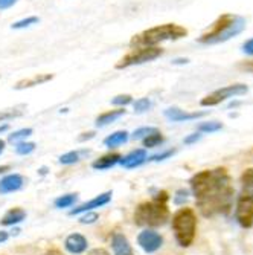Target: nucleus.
<instances>
[{
	"mask_svg": "<svg viewBox=\"0 0 253 255\" xmlns=\"http://www.w3.org/2000/svg\"><path fill=\"white\" fill-rule=\"evenodd\" d=\"M197 208L204 217L226 216L234 205V185L226 168L203 170L191 177Z\"/></svg>",
	"mask_w": 253,
	"mask_h": 255,
	"instance_id": "1",
	"label": "nucleus"
},
{
	"mask_svg": "<svg viewBox=\"0 0 253 255\" xmlns=\"http://www.w3.org/2000/svg\"><path fill=\"white\" fill-rule=\"evenodd\" d=\"M167 202H168L167 191H160L154 196L153 200L141 203L134 211V223L148 228H157L165 225L167 220L169 219V210Z\"/></svg>",
	"mask_w": 253,
	"mask_h": 255,
	"instance_id": "2",
	"label": "nucleus"
},
{
	"mask_svg": "<svg viewBox=\"0 0 253 255\" xmlns=\"http://www.w3.org/2000/svg\"><path fill=\"white\" fill-rule=\"evenodd\" d=\"M246 28V18L235 14H223L217 18V21L212 25V28L204 32L198 41L203 44H218L231 40L232 37H237L241 34Z\"/></svg>",
	"mask_w": 253,
	"mask_h": 255,
	"instance_id": "3",
	"label": "nucleus"
},
{
	"mask_svg": "<svg viewBox=\"0 0 253 255\" xmlns=\"http://www.w3.org/2000/svg\"><path fill=\"white\" fill-rule=\"evenodd\" d=\"M171 226L178 246L189 248L197 236V216L191 208H180L172 216Z\"/></svg>",
	"mask_w": 253,
	"mask_h": 255,
	"instance_id": "4",
	"label": "nucleus"
},
{
	"mask_svg": "<svg viewBox=\"0 0 253 255\" xmlns=\"http://www.w3.org/2000/svg\"><path fill=\"white\" fill-rule=\"evenodd\" d=\"M186 35H188V31L183 26H178L175 23H167V25H160V26H156L142 32L139 38H137V41L147 46H156L162 41L178 40Z\"/></svg>",
	"mask_w": 253,
	"mask_h": 255,
	"instance_id": "5",
	"label": "nucleus"
},
{
	"mask_svg": "<svg viewBox=\"0 0 253 255\" xmlns=\"http://www.w3.org/2000/svg\"><path fill=\"white\" fill-rule=\"evenodd\" d=\"M249 92V87L246 84H231V86H226V87H221V89H217L214 90L212 94H209L208 97H204L200 104L203 107H212V106H218L221 104L223 101L229 100V98H234V97H241V95H246Z\"/></svg>",
	"mask_w": 253,
	"mask_h": 255,
	"instance_id": "6",
	"label": "nucleus"
},
{
	"mask_svg": "<svg viewBox=\"0 0 253 255\" xmlns=\"http://www.w3.org/2000/svg\"><path fill=\"white\" fill-rule=\"evenodd\" d=\"M162 54H164L162 48H157V46H147V48L136 49V51L127 54L116 64V67L118 69H125V67H130V66H134V64H142V63H147V61H153V60L159 58Z\"/></svg>",
	"mask_w": 253,
	"mask_h": 255,
	"instance_id": "7",
	"label": "nucleus"
},
{
	"mask_svg": "<svg viewBox=\"0 0 253 255\" xmlns=\"http://www.w3.org/2000/svg\"><path fill=\"white\" fill-rule=\"evenodd\" d=\"M235 219L244 229L253 226V197L240 194L235 205Z\"/></svg>",
	"mask_w": 253,
	"mask_h": 255,
	"instance_id": "8",
	"label": "nucleus"
},
{
	"mask_svg": "<svg viewBox=\"0 0 253 255\" xmlns=\"http://www.w3.org/2000/svg\"><path fill=\"white\" fill-rule=\"evenodd\" d=\"M137 245H139L147 254H154L162 248L164 239L153 229H144L142 233L137 236Z\"/></svg>",
	"mask_w": 253,
	"mask_h": 255,
	"instance_id": "9",
	"label": "nucleus"
},
{
	"mask_svg": "<svg viewBox=\"0 0 253 255\" xmlns=\"http://www.w3.org/2000/svg\"><path fill=\"white\" fill-rule=\"evenodd\" d=\"M111 196H113L111 191L102 193V194L96 196L95 199H91V200H88V202H84V203H81L80 206L74 208V210H72L71 213H69V214H71V216H80V214L87 213V211H93V210H96V208H102V206H105L107 203H110Z\"/></svg>",
	"mask_w": 253,
	"mask_h": 255,
	"instance_id": "10",
	"label": "nucleus"
},
{
	"mask_svg": "<svg viewBox=\"0 0 253 255\" xmlns=\"http://www.w3.org/2000/svg\"><path fill=\"white\" fill-rule=\"evenodd\" d=\"M23 185H25V179H23L21 174H8L0 179V194L15 193L23 188Z\"/></svg>",
	"mask_w": 253,
	"mask_h": 255,
	"instance_id": "11",
	"label": "nucleus"
},
{
	"mask_svg": "<svg viewBox=\"0 0 253 255\" xmlns=\"http://www.w3.org/2000/svg\"><path fill=\"white\" fill-rule=\"evenodd\" d=\"M87 246H88L87 239H85L83 234H78V233L71 234V236H69V237L66 239V242H64L66 251H67V252H71V254H74V255L84 254V252L87 251Z\"/></svg>",
	"mask_w": 253,
	"mask_h": 255,
	"instance_id": "12",
	"label": "nucleus"
},
{
	"mask_svg": "<svg viewBox=\"0 0 253 255\" xmlns=\"http://www.w3.org/2000/svg\"><path fill=\"white\" fill-rule=\"evenodd\" d=\"M148 159L147 156V151L144 148H137V150H133L131 153H128L127 156L121 157L119 164L124 167V168H136V167H141L142 164H145Z\"/></svg>",
	"mask_w": 253,
	"mask_h": 255,
	"instance_id": "13",
	"label": "nucleus"
},
{
	"mask_svg": "<svg viewBox=\"0 0 253 255\" xmlns=\"http://www.w3.org/2000/svg\"><path fill=\"white\" fill-rule=\"evenodd\" d=\"M206 112H194V113H188V112H183L178 107H169L165 110V117L172 121V123H183V121H192L197 118L204 117Z\"/></svg>",
	"mask_w": 253,
	"mask_h": 255,
	"instance_id": "14",
	"label": "nucleus"
},
{
	"mask_svg": "<svg viewBox=\"0 0 253 255\" xmlns=\"http://www.w3.org/2000/svg\"><path fill=\"white\" fill-rule=\"evenodd\" d=\"M111 248H113L114 255H134L130 242L121 233H116L111 237Z\"/></svg>",
	"mask_w": 253,
	"mask_h": 255,
	"instance_id": "15",
	"label": "nucleus"
},
{
	"mask_svg": "<svg viewBox=\"0 0 253 255\" xmlns=\"http://www.w3.org/2000/svg\"><path fill=\"white\" fill-rule=\"evenodd\" d=\"M121 157L122 156L119 153H108V154H104L99 159H96L93 164H91V167L95 170H110L116 164H119Z\"/></svg>",
	"mask_w": 253,
	"mask_h": 255,
	"instance_id": "16",
	"label": "nucleus"
},
{
	"mask_svg": "<svg viewBox=\"0 0 253 255\" xmlns=\"http://www.w3.org/2000/svg\"><path fill=\"white\" fill-rule=\"evenodd\" d=\"M25 219H26V211L25 210H21V208H12V210H9L2 217L0 225H2V226H14V225L21 223Z\"/></svg>",
	"mask_w": 253,
	"mask_h": 255,
	"instance_id": "17",
	"label": "nucleus"
},
{
	"mask_svg": "<svg viewBox=\"0 0 253 255\" xmlns=\"http://www.w3.org/2000/svg\"><path fill=\"white\" fill-rule=\"evenodd\" d=\"M130 139V134L128 131L125 130H119V131H114L111 133L110 136H107L104 139V145L108 147V148H118L119 145H124L127 141Z\"/></svg>",
	"mask_w": 253,
	"mask_h": 255,
	"instance_id": "18",
	"label": "nucleus"
},
{
	"mask_svg": "<svg viewBox=\"0 0 253 255\" xmlns=\"http://www.w3.org/2000/svg\"><path fill=\"white\" fill-rule=\"evenodd\" d=\"M122 115H125V110L124 109H118V110H110V112H105L102 115L96 118V127H105L111 123H114L116 120H119Z\"/></svg>",
	"mask_w": 253,
	"mask_h": 255,
	"instance_id": "19",
	"label": "nucleus"
},
{
	"mask_svg": "<svg viewBox=\"0 0 253 255\" xmlns=\"http://www.w3.org/2000/svg\"><path fill=\"white\" fill-rule=\"evenodd\" d=\"M241 194L253 197V168H249L241 176Z\"/></svg>",
	"mask_w": 253,
	"mask_h": 255,
	"instance_id": "20",
	"label": "nucleus"
},
{
	"mask_svg": "<svg viewBox=\"0 0 253 255\" xmlns=\"http://www.w3.org/2000/svg\"><path fill=\"white\" fill-rule=\"evenodd\" d=\"M142 141H144V147H147V148H156L160 144H164L165 139H164L162 133H160L159 130H156L151 134H148L147 137H144Z\"/></svg>",
	"mask_w": 253,
	"mask_h": 255,
	"instance_id": "21",
	"label": "nucleus"
},
{
	"mask_svg": "<svg viewBox=\"0 0 253 255\" xmlns=\"http://www.w3.org/2000/svg\"><path fill=\"white\" fill-rule=\"evenodd\" d=\"M88 151H69V153H64L60 156V164L63 165H72V164H77V162L81 160V156L83 154H87Z\"/></svg>",
	"mask_w": 253,
	"mask_h": 255,
	"instance_id": "22",
	"label": "nucleus"
},
{
	"mask_svg": "<svg viewBox=\"0 0 253 255\" xmlns=\"http://www.w3.org/2000/svg\"><path fill=\"white\" fill-rule=\"evenodd\" d=\"M78 200V194H64V196H60L58 199H55V206L60 208V210H64V208H71L77 203Z\"/></svg>",
	"mask_w": 253,
	"mask_h": 255,
	"instance_id": "23",
	"label": "nucleus"
},
{
	"mask_svg": "<svg viewBox=\"0 0 253 255\" xmlns=\"http://www.w3.org/2000/svg\"><path fill=\"white\" fill-rule=\"evenodd\" d=\"M52 80V75H43V77H34L32 80H25V81H20L15 89H25V87H32V86H37L40 83H44V81H49Z\"/></svg>",
	"mask_w": 253,
	"mask_h": 255,
	"instance_id": "24",
	"label": "nucleus"
},
{
	"mask_svg": "<svg viewBox=\"0 0 253 255\" xmlns=\"http://www.w3.org/2000/svg\"><path fill=\"white\" fill-rule=\"evenodd\" d=\"M221 128H223V124L218 121H206L198 126V131L201 133H215V131H220Z\"/></svg>",
	"mask_w": 253,
	"mask_h": 255,
	"instance_id": "25",
	"label": "nucleus"
},
{
	"mask_svg": "<svg viewBox=\"0 0 253 255\" xmlns=\"http://www.w3.org/2000/svg\"><path fill=\"white\" fill-rule=\"evenodd\" d=\"M31 134H32V128H21V130H17V131L11 133L8 136V141L9 142H18V141H21V139H26Z\"/></svg>",
	"mask_w": 253,
	"mask_h": 255,
	"instance_id": "26",
	"label": "nucleus"
},
{
	"mask_svg": "<svg viewBox=\"0 0 253 255\" xmlns=\"http://www.w3.org/2000/svg\"><path fill=\"white\" fill-rule=\"evenodd\" d=\"M35 150V144L34 142H18L15 145V153L20 156H26L31 154Z\"/></svg>",
	"mask_w": 253,
	"mask_h": 255,
	"instance_id": "27",
	"label": "nucleus"
},
{
	"mask_svg": "<svg viewBox=\"0 0 253 255\" xmlns=\"http://www.w3.org/2000/svg\"><path fill=\"white\" fill-rule=\"evenodd\" d=\"M157 128L156 127H141V128H136L131 134V137L134 141H141V139L147 137L148 134H151L153 131H156Z\"/></svg>",
	"mask_w": 253,
	"mask_h": 255,
	"instance_id": "28",
	"label": "nucleus"
},
{
	"mask_svg": "<svg viewBox=\"0 0 253 255\" xmlns=\"http://www.w3.org/2000/svg\"><path fill=\"white\" fill-rule=\"evenodd\" d=\"M153 107V103L148 100V98H141L134 103V112L136 113H144V112H148L150 109Z\"/></svg>",
	"mask_w": 253,
	"mask_h": 255,
	"instance_id": "29",
	"label": "nucleus"
},
{
	"mask_svg": "<svg viewBox=\"0 0 253 255\" xmlns=\"http://www.w3.org/2000/svg\"><path fill=\"white\" fill-rule=\"evenodd\" d=\"M37 21H38L37 17H28V18H25V20H20V21L14 23V25H12V29H23V28H28V26L34 25V23H37Z\"/></svg>",
	"mask_w": 253,
	"mask_h": 255,
	"instance_id": "30",
	"label": "nucleus"
},
{
	"mask_svg": "<svg viewBox=\"0 0 253 255\" xmlns=\"http://www.w3.org/2000/svg\"><path fill=\"white\" fill-rule=\"evenodd\" d=\"M20 115H21L20 110H5V112H0V123H5L8 120L17 118V117H20Z\"/></svg>",
	"mask_w": 253,
	"mask_h": 255,
	"instance_id": "31",
	"label": "nucleus"
},
{
	"mask_svg": "<svg viewBox=\"0 0 253 255\" xmlns=\"http://www.w3.org/2000/svg\"><path fill=\"white\" fill-rule=\"evenodd\" d=\"M96 220H98V214L96 213H91V211H87V213H84V216L80 217V223H83V225L95 223Z\"/></svg>",
	"mask_w": 253,
	"mask_h": 255,
	"instance_id": "32",
	"label": "nucleus"
},
{
	"mask_svg": "<svg viewBox=\"0 0 253 255\" xmlns=\"http://www.w3.org/2000/svg\"><path fill=\"white\" fill-rule=\"evenodd\" d=\"M133 101L131 95H118V97H114L111 100V104L113 106H127Z\"/></svg>",
	"mask_w": 253,
	"mask_h": 255,
	"instance_id": "33",
	"label": "nucleus"
},
{
	"mask_svg": "<svg viewBox=\"0 0 253 255\" xmlns=\"http://www.w3.org/2000/svg\"><path fill=\"white\" fill-rule=\"evenodd\" d=\"M174 153H175V150H167V151H162V153H159V154H154V156L148 157L147 160H151V162H160V160H165V159L171 157Z\"/></svg>",
	"mask_w": 253,
	"mask_h": 255,
	"instance_id": "34",
	"label": "nucleus"
},
{
	"mask_svg": "<svg viewBox=\"0 0 253 255\" xmlns=\"http://www.w3.org/2000/svg\"><path fill=\"white\" fill-rule=\"evenodd\" d=\"M189 193L186 190H177L175 196H174V203L175 205H185V202L188 200Z\"/></svg>",
	"mask_w": 253,
	"mask_h": 255,
	"instance_id": "35",
	"label": "nucleus"
},
{
	"mask_svg": "<svg viewBox=\"0 0 253 255\" xmlns=\"http://www.w3.org/2000/svg\"><path fill=\"white\" fill-rule=\"evenodd\" d=\"M201 139V134L200 133H192L189 136H186L185 139H183V142H185L186 145H191V144H195L197 141H200Z\"/></svg>",
	"mask_w": 253,
	"mask_h": 255,
	"instance_id": "36",
	"label": "nucleus"
},
{
	"mask_svg": "<svg viewBox=\"0 0 253 255\" xmlns=\"http://www.w3.org/2000/svg\"><path fill=\"white\" fill-rule=\"evenodd\" d=\"M243 52L253 57V38H250L249 41H246V43L243 44Z\"/></svg>",
	"mask_w": 253,
	"mask_h": 255,
	"instance_id": "37",
	"label": "nucleus"
},
{
	"mask_svg": "<svg viewBox=\"0 0 253 255\" xmlns=\"http://www.w3.org/2000/svg\"><path fill=\"white\" fill-rule=\"evenodd\" d=\"M15 2H17V0H0V11L11 8Z\"/></svg>",
	"mask_w": 253,
	"mask_h": 255,
	"instance_id": "38",
	"label": "nucleus"
},
{
	"mask_svg": "<svg viewBox=\"0 0 253 255\" xmlns=\"http://www.w3.org/2000/svg\"><path fill=\"white\" fill-rule=\"evenodd\" d=\"M95 131H87V133H83L80 137H78V141L80 142H84V141H88V139H93L95 137Z\"/></svg>",
	"mask_w": 253,
	"mask_h": 255,
	"instance_id": "39",
	"label": "nucleus"
},
{
	"mask_svg": "<svg viewBox=\"0 0 253 255\" xmlns=\"http://www.w3.org/2000/svg\"><path fill=\"white\" fill-rule=\"evenodd\" d=\"M240 67L244 69V71H247V72H250V74H253V61L243 63V64H240Z\"/></svg>",
	"mask_w": 253,
	"mask_h": 255,
	"instance_id": "40",
	"label": "nucleus"
},
{
	"mask_svg": "<svg viewBox=\"0 0 253 255\" xmlns=\"http://www.w3.org/2000/svg\"><path fill=\"white\" fill-rule=\"evenodd\" d=\"M87 255H108V252L105 249H93V251H90Z\"/></svg>",
	"mask_w": 253,
	"mask_h": 255,
	"instance_id": "41",
	"label": "nucleus"
},
{
	"mask_svg": "<svg viewBox=\"0 0 253 255\" xmlns=\"http://www.w3.org/2000/svg\"><path fill=\"white\" fill-rule=\"evenodd\" d=\"M8 239H9V234L6 233V231H0V245L5 243Z\"/></svg>",
	"mask_w": 253,
	"mask_h": 255,
	"instance_id": "42",
	"label": "nucleus"
},
{
	"mask_svg": "<svg viewBox=\"0 0 253 255\" xmlns=\"http://www.w3.org/2000/svg\"><path fill=\"white\" fill-rule=\"evenodd\" d=\"M46 255H63V254L58 249H51V251L46 252Z\"/></svg>",
	"mask_w": 253,
	"mask_h": 255,
	"instance_id": "43",
	"label": "nucleus"
},
{
	"mask_svg": "<svg viewBox=\"0 0 253 255\" xmlns=\"http://www.w3.org/2000/svg\"><path fill=\"white\" fill-rule=\"evenodd\" d=\"M9 170H11L9 165H0V174H3V173H6V171H9Z\"/></svg>",
	"mask_w": 253,
	"mask_h": 255,
	"instance_id": "44",
	"label": "nucleus"
},
{
	"mask_svg": "<svg viewBox=\"0 0 253 255\" xmlns=\"http://www.w3.org/2000/svg\"><path fill=\"white\" fill-rule=\"evenodd\" d=\"M172 63H174V64H185V63H188V60H186V58H177V60H174Z\"/></svg>",
	"mask_w": 253,
	"mask_h": 255,
	"instance_id": "45",
	"label": "nucleus"
},
{
	"mask_svg": "<svg viewBox=\"0 0 253 255\" xmlns=\"http://www.w3.org/2000/svg\"><path fill=\"white\" fill-rule=\"evenodd\" d=\"M3 150H5V141L3 139H0V154L3 153Z\"/></svg>",
	"mask_w": 253,
	"mask_h": 255,
	"instance_id": "46",
	"label": "nucleus"
},
{
	"mask_svg": "<svg viewBox=\"0 0 253 255\" xmlns=\"http://www.w3.org/2000/svg\"><path fill=\"white\" fill-rule=\"evenodd\" d=\"M8 130V124H3V126H0V133H3Z\"/></svg>",
	"mask_w": 253,
	"mask_h": 255,
	"instance_id": "47",
	"label": "nucleus"
},
{
	"mask_svg": "<svg viewBox=\"0 0 253 255\" xmlns=\"http://www.w3.org/2000/svg\"><path fill=\"white\" fill-rule=\"evenodd\" d=\"M46 171H48V168H41V170H40L41 174H46Z\"/></svg>",
	"mask_w": 253,
	"mask_h": 255,
	"instance_id": "48",
	"label": "nucleus"
}]
</instances>
